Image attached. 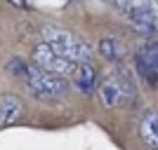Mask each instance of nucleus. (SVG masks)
Instances as JSON below:
<instances>
[{"mask_svg":"<svg viewBox=\"0 0 158 150\" xmlns=\"http://www.w3.org/2000/svg\"><path fill=\"white\" fill-rule=\"evenodd\" d=\"M43 38L57 54H61L64 59L73 61L76 66L80 63H92V47L87 45L83 38L73 35V33L64 31V28H45Z\"/></svg>","mask_w":158,"mask_h":150,"instance_id":"f257e3e1","label":"nucleus"},{"mask_svg":"<svg viewBox=\"0 0 158 150\" xmlns=\"http://www.w3.org/2000/svg\"><path fill=\"white\" fill-rule=\"evenodd\" d=\"M31 61L35 68L50 73V75H57V78H66V75H76V68L78 66L73 61L64 59L61 54H57L47 42H40V45L33 47L31 52Z\"/></svg>","mask_w":158,"mask_h":150,"instance_id":"f03ea898","label":"nucleus"},{"mask_svg":"<svg viewBox=\"0 0 158 150\" xmlns=\"http://www.w3.org/2000/svg\"><path fill=\"white\" fill-rule=\"evenodd\" d=\"M24 82L33 91V96H40V98H57V96H66L69 94V82L64 78L50 75V73L35 68V66H31V71H28Z\"/></svg>","mask_w":158,"mask_h":150,"instance_id":"7ed1b4c3","label":"nucleus"},{"mask_svg":"<svg viewBox=\"0 0 158 150\" xmlns=\"http://www.w3.org/2000/svg\"><path fill=\"white\" fill-rule=\"evenodd\" d=\"M127 21H130V26L135 33L139 35H144V38H151L153 33H156V12H153V7L149 2H137V5H132V10L127 12Z\"/></svg>","mask_w":158,"mask_h":150,"instance_id":"20e7f679","label":"nucleus"},{"mask_svg":"<svg viewBox=\"0 0 158 150\" xmlns=\"http://www.w3.org/2000/svg\"><path fill=\"white\" fill-rule=\"evenodd\" d=\"M135 66H137V73L149 85H156L158 82V42H146L144 47H139V52L135 54Z\"/></svg>","mask_w":158,"mask_h":150,"instance_id":"39448f33","label":"nucleus"},{"mask_svg":"<svg viewBox=\"0 0 158 150\" xmlns=\"http://www.w3.org/2000/svg\"><path fill=\"white\" fill-rule=\"evenodd\" d=\"M99 96H102V103H104L106 108H118V106L132 101V87H127L123 80L111 78L102 85Z\"/></svg>","mask_w":158,"mask_h":150,"instance_id":"423d86ee","label":"nucleus"},{"mask_svg":"<svg viewBox=\"0 0 158 150\" xmlns=\"http://www.w3.org/2000/svg\"><path fill=\"white\" fill-rule=\"evenodd\" d=\"M26 113V106L17 94H2L0 96V127L17 124Z\"/></svg>","mask_w":158,"mask_h":150,"instance_id":"0eeeda50","label":"nucleus"},{"mask_svg":"<svg viewBox=\"0 0 158 150\" xmlns=\"http://www.w3.org/2000/svg\"><path fill=\"white\" fill-rule=\"evenodd\" d=\"M139 138L149 150H158V110H146L139 120Z\"/></svg>","mask_w":158,"mask_h":150,"instance_id":"6e6552de","label":"nucleus"},{"mask_svg":"<svg viewBox=\"0 0 158 150\" xmlns=\"http://www.w3.org/2000/svg\"><path fill=\"white\" fill-rule=\"evenodd\" d=\"M73 82L83 94H92L94 87H97V68L92 63H80L76 68V75H73Z\"/></svg>","mask_w":158,"mask_h":150,"instance_id":"1a4fd4ad","label":"nucleus"},{"mask_svg":"<svg viewBox=\"0 0 158 150\" xmlns=\"http://www.w3.org/2000/svg\"><path fill=\"white\" fill-rule=\"evenodd\" d=\"M99 54L106 61H120L123 59V49H120L116 38H102L99 40Z\"/></svg>","mask_w":158,"mask_h":150,"instance_id":"9d476101","label":"nucleus"},{"mask_svg":"<svg viewBox=\"0 0 158 150\" xmlns=\"http://www.w3.org/2000/svg\"><path fill=\"white\" fill-rule=\"evenodd\" d=\"M28 71H31V66L26 63V61L17 59V56H12V59L7 61V73L12 75V78H19V80H26Z\"/></svg>","mask_w":158,"mask_h":150,"instance_id":"9b49d317","label":"nucleus"},{"mask_svg":"<svg viewBox=\"0 0 158 150\" xmlns=\"http://www.w3.org/2000/svg\"><path fill=\"white\" fill-rule=\"evenodd\" d=\"M109 2H111L116 10H120V12H130V10H132V2H130V0H109Z\"/></svg>","mask_w":158,"mask_h":150,"instance_id":"f8f14e48","label":"nucleus"},{"mask_svg":"<svg viewBox=\"0 0 158 150\" xmlns=\"http://www.w3.org/2000/svg\"><path fill=\"white\" fill-rule=\"evenodd\" d=\"M10 2H12V5H19V7H24V5H26L24 0H10Z\"/></svg>","mask_w":158,"mask_h":150,"instance_id":"ddd939ff","label":"nucleus"}]
</instances>
